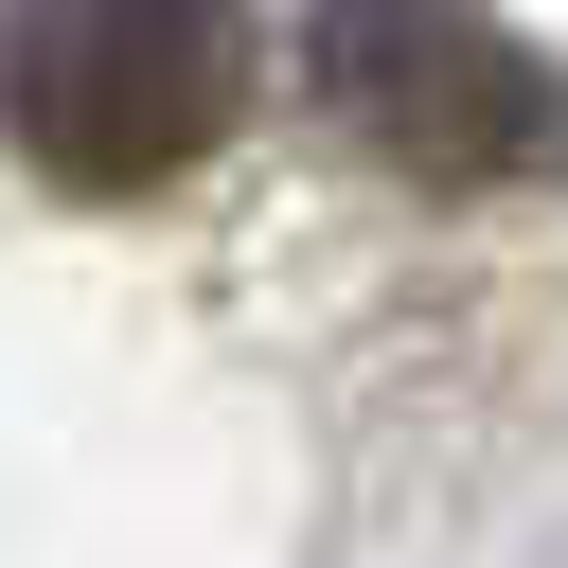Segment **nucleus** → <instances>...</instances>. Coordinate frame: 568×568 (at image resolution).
I'll use <instances>...</instances> for the list:
<instances>
[{"label":"nucleus","instance_id":"obj_1","mask_svg":"<svg viewBox=\"0 0 568 568\" xmlns=\"http://www.w3.org/2000/svg\"><path fill=\"white\" fill-rule=\"evenodd\" d=\"M266 71L248 0H0V160L36 195L142 213L195 160H231Z\"/></svg>","mask_w":568,"mask_h":568},{"label":"nucleus","instance_id":"obj_2","mask_svg":"<svg viewBox=\"0 0 568 568\" xmlns=\"http://www.w3.org/2000/svg\"><path fill=\"white\" fill-rule=\"evenodd\" d=\"M302 89L320 124L408 178V195H515L568 178V71L497 18V0H320L302 18Z\"/></svg>","mask_w":568,"mask_h":568}]
</instances>
